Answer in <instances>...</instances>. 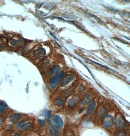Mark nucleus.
Listing matches in <instances>:
<instances>
[{"label": "nucleus", "instance_id": "f257e3e1", "mask_svg": "<svg viewBox=\"0 0 130 136\" xmlns=\"http://www.w3.org/2000/svg\"><path fill=\"white\" fill-rule=\"evenodd\" d=\"M114 117L112 114H106L101 119L102 126L107 129H111L114 126Z\"/></svg>", "mask_w": 130, "mask_h": 136}, {"label": "nucleus", "instance_id": "f03ea898", "mask_svg": "<svg viewBox=\"0 0 130 136\" xmlns=\"http://www.w3.org/2000/svg\"><path fill=\"white\" fill-rule=\"evenodd\" d=\"M115 128L118 130H123L126 127V122L122 116L118 114L114 119V124Z\"/></svg>", "mask_w": 130, "mask_h": 136}, {"label": "nucleus", "instance_id": "7ed1b4c3", "mask_svg": "<svg viewBox=\"0 0 130 136\" xmlns=\"http://www.w3.org/2000/svg\"><path fill=\"white\" fill-rule=\"evenodd\" d=\"M64 75V72L63 71L60 72L57 74L53 77L49 82V85L51 88H55L59 83L60 80L63 78Z\"/></svg>", "mask_w": 130, "mask_h": 136}, {"label": "nucleus", "instance_id": "20e7f679", "mask_svg": "<svg viewBox=\"0 0 130 136\" xmlns=\"http://www.w3.org/2000/svg\"><path fill=\"white\" fill-rule=\"evenodd\" d=\"M51 123L59 130H61L64 126V120L58 115H55L51 117Z\"/></svg>", "mask_w": 130, "mask_h": 136}, {"label": "nucleus", "instance_id": "39448f33", "mask_svg": "<svg viewBox=\"0 0 130 136\" xmlns=\"http://www.w3.org/2000/svg\"><path fill=\"white\" fill-rule=\"evenodd\" d=\"M81 101L80 97L78 95H74L70 97L67 102L66 105L68 108L71 109L79 104Z\"/></svg>", "mask_w": 130, "mask_h": 136}, {"label": "nucleus", "instance_id": "423d86ee", "mask_svg": "<svg viewBox=\"0 0 130 136\" xmlns=\"http://www.w3.org/2000/svg\"><path fill=\"white\" fill-rule=\"evenodd\" d=\"M97 106V102L95 100L92 101L88 105L86 109L85 114L87 116H90L92 115L94 111H95V109H96Z\"/></svg>", "mask_w": 130, "mask_h": 136}, {"label": "nucleus", "instance_id": "0eeeda50", "mask_svg": "<svg viewBox=\"0 0 130 136\" xmlns=\"http://www.w3.org/2000/svg\"><path fill=\"white\" fill-rule=\"evenodd\" d=\"M93 96L92 93H87L81 101V105L82 107L84 108L85 106H87L93 101Z\"/></svg>", "mask_w": 130, "mask_h": 136}, {"label": "nucleus", "instance_id": "6e6552de", "mask_svg": "<svg viewBox=\"0 0 130 136\" xmlns=\"http://www.w3.org/2000/svg\"><path fill=\"white\" fill-rule=\"evenodd\" d=\"M108 109L105 106H102L98 111L96 116V118L98 120L102 119L108 114Z\"/></svg>", "mask_w": 130, "mask_h": 136}, {"label": "nucleus", "instance_id": "1a4fd4ad", "mask_svg": "<svg viewBox=\"0 0 130 136\" xmlns=\"http://www.w3.org/2000/svg\"><path fill=\"white\" fill-rule=\"evenodd\" d=\"M74 77L72 75H66L64 78H63L62 80L60 83V86L62 87H64L67 86L73 80Z\"/></svg>", "mask_w": 130, "mask_h": 136}, {"label": "nucleus", "instance_id": "9d476101", "mask_svg": "<svg viewBox=\"0 0 130 136\" xmlns=\"http://www.w3.org/2000/svg\"><path fill=\"white\" fill-rule=\"evenodd\" d=\"M60 131L52 123L49 125L48 131L50 136H58L60 134Z\"/></svg>", "mask_w": 130, "mask_h": 136}, {"label": "nucleus", "instance_id": "9b49d317", "mask_svg": "<svg viewBox=\"0 0 130 136\" xmlns=\"http://www.w3.org/2000/svg\"><path fill=\"white\" fill-rule=\"evenodd\" d=\"M45 51L43 48H40L38 50H36L33 53L34 57L38 59H40L43 57L45 55Z\"/></svg>", "mask_w": 130, "mask_h": 136}, {"label": "nucleus", "instance_id": "f8f14e48", "mask_svg": "<svg viewBox=\"0 0 130 136\" xmlns=\"http://www.w3.org/2000/svg\"><path fill=\"white\" fill-rule=\"evenodd\" d=\"M21 118V115L18 113H14L11 115L9 117V120L12 123L18 122Z\"/></svg>", "mask_w": 130, "mask_h": 136}, {"label": "nucleus", "instance_id": "ddd939ff", "mask_svg": "<svg viewBox=\"0 0 130 136\" xmlns=\"http://www.w3.org/2000/svg\"><path fill=\"white\" fill-rule=\"evenodd\" d=\"M65 98V97L63 96L61 97L57 98L55 101V104L58 107H60L62 106L64 104Z\"/></svg>", "mask_w": 130, "mask_h": 136}, {"label": "nucleus", "instance_id": "4468645a", "mask_svg": "<svg viewBox=\"0 0 130 136\" xmlns=\"http://www.w3.org/2000/svg\"><path fill=\"white\" fill-rule=\"evenodd\" d=\"M33 126V123L31 121H28L25 122L24 125L22 126L21 129L23 131H28L30 130Z\"/></svg>", "mask_w": 130, "mask_h": 136}, {"label": "nucleus", "instance_id": "2eb2a0df", "mask_svg": "<svg viewBox=\"0 0 130 136\" xmlns=\"http://www.w3.org/2000/svg\"><path fill=\"white\" fill-rule=\"evenodd\" d=\"M7 107L8 105L5 102H2L0 103V114L3 113L6 110Z\"/></svg>", "mask_w": 130, "mask_h": 136}, {"label": "nucleus", "instance_id": "dca6fc26", "mask_svg": "<svg viewBox=\"0 0 130 136\" xmlns=\"http://www.w3.org/2000/svg\"><path fill=\"white\" fill-rule=\"evenodd\" d=\"M23 41L20 39V40H14V39H12L10 41V43L12 45L14 46H18L21 43H22Z\"/></svg>", "mask_w": 130, "mask_h": 136}, {"label": "nucleus", "instance_id": "f3484780", "mask_svg": "<svg viewBox=\"0 0 130 136\" xmlns=\"http://www.w3.org/2000/svg\"><path fill=\"white\" fill-rule=\"evenodd\" d=\"M26 120L25 119H24L22 120H21L20 121H19L17 124H16V128L17 129H21L22 126L24 125V124L26 122Z\"/></svg>", "mask_w": 130, "mask_h": 136}, {"label": "nucleus", "instance_id": "a211bd4d", "mask_svg": "<svg viewBox=\"0 0 130 136\" xmlns=\"http://www.w3.org/2000/svg\"><path fill=\"white\" fill-rule=\"evenodd\" d=\"M114 136H127V134L124 130H119L114 134Z\"/></svg>", "mask_w": 130, "mask_h": 136}, {"label": "nucleus", "instance_id": "6ab92c4d", "mask_svg": "<svg viewBox=\"0 0 130 136\" xmlns=\"http://www.w3.org/2000/svg\"><path fill=\"white\" fill-rule=\"evenodd\" d=\"M84 90H85V87L82 85H80L78 89V95H79V94H82Z\"/></svg>", "mask_w": 130, "mask_h": 136}, {"label": "nucleus", "instance_id": "aec40b11", "mask_svg": "<svg viewBox=\"0 0 130 136\" xmlns=\"http://www.w3.org/2000/svg\"><path fill=\"white\" fill-rule=\"evenodd\" d=\"M59 69V67L58 66H54L51 70V74H53L54 73H57Z\"/></svg>", "mask_w": 130, "mask_h": 136}, {"label": "nucleus", "instance_id": "412c9836", "mask_svg": "<svg viewBox=\"0 0 130 136\" xmlns=\"http://www.w3.org/2000/svg\"><path fill=\"white\" fill-rule=\"evenodd\" d=\"M39 123L41 127H44L45 126V122L43 120H39Z\"/></svg>", "mask_w": 130, "mask_h": 136}, {"label": "nucleus", "instance_id": "4be33fe9", "mask_svg": "<svg viewBox=\"0 0 130 136\" xmlns=\"http://www.w3.org/2000/svg\"><path fill=\"white\" fill-rule=\"evenodd\" d=\"M64 136H75L74 134L72 132H67L65 134Z\"/></svg>", "mask_w": 130, "mask_h": 136}, {"label": "nucleus", "instance_id": "5701e85b", "mask_svg": "<svg viewBox=\"0 0 130 136\" xmlns=\"http://www.w3.org/2000/svg\"><path fill=\"white\" fill-rule=\"evenodd\" d=\"M25 136H39V135H38L37 133H31V134H29Z\"/></svg>", "mask_w": 130, "mask_h": 136}, {"label": "nucleus", "instance_id": "b1692460", "mask_svg": "<svg viewBox=\"0 0 130 136\" xmlns=\"http://www.w3.org/2000/svg\"><path fill=\"white\" fill-rule=\"evenodd\" d=\"M3 122H4L3 119L1 117H0V125H1L3 123Z\"/></svg>", "mask_w": 130, "mask_h": 136}, {"label": "nucleus", "instance_id": "393cba45", "mask_svg": "<svg viewBox=\"0 0 130 136\" xmlns=\"http://www.w3.org/2000/svg\"><path fill=\"white\" fill-rule=\"evenodd\" d=\"M12 136H20V134L19 133H16Z\"/></svg>", "mask_w": 130, "mask_h": 136}]
</instances>
